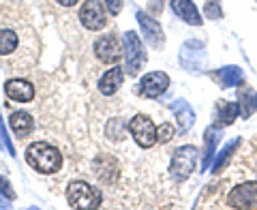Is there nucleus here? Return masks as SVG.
<instances>
[{
    "label": "nucleus",
    "instance_id": "obj_1",
    "mask_svg": "<svg viewBox=\"0 0 257 210\" xmlns=\"http://www.w3.org/2000/svg\"><path fill=\"white\" fill-rule=\"evenodd\" d=\"M26 163L39 174H56L62 167L60 150L47 142H32L26 148Z\"/></svg>",
    "mask_w": 257,
    "mask_h": 210
},
{
    "label": "nucleus",
    "instance_id": "obj_2",
    "mask_svg": "<svg viewBox=\"0 0 257 210\" xmlns=\"http://www.w3.org/2000/svg\"><path fill=\"white\" fill-rule=\"evenodd\" d=\"M197 148L195 146H180L172 152V161H170V176L176 182L187 180L189 176L195 172L197 165Z\"/></svg>",
    "mask_w": 257,
    "mask_h": 210
},
{
    "label": "nucleus",
    "instance_id": "obj_3",
    "mask_svg": "<svg viewBox=\"0 0 257 210\" xmlns=\"http://www.w3.org/2000/svg\"><path fill=\"white\" fill-rule=\"evenodd\" d=\"M225 208H236V210H246V208H257V180L255 178H244L240 184L227 193L225 197Z\"/></svg>",
    "mask_w": 257,
    "mask_h": 210
},
{
    "label": "nucleus",
    "instance_id": "obj_4",
    "mask_svg": "<svg viewBox=\"0 0 257 210\" xmlns=\"http://www.w3.org/2000/svg\"><path fill=\"white\" fill-rule=\"evenodd\" d=\"M67 201L71 208H99L101 193L84 180H73L67 187Z\"/></svg>",
    "mask_w": 257,
    "mask_h": 210
},
{
    "label": "nucleus",
    "instance_id": "obj_5",
    "mask_svg": "<svg viewBox=\"0 0 257 210\" xmlns=\"http://www.w3.org/2000/svg\"><path fill=\"white\" fill-rule=\"evenodd\" d=\"M124 58H126V69L124 71H126L128 77L140 75L142 67L148 60V54H146V50H144L140 37L135 35L133 30L124 32Z\"/></svg>",
    "mask_w": 257,
    "mask_h": 210
},
{
    "label": "nucleus",
    "instance_id": "obj_6",
    "mask_svg": "<svg viewBox=\"0 0 257 210\" xmlns=\"http://www.w3.org/2000/svg\"><path fill=\"white\" fill-rule=\"evenodd\" d=\"M128 131H131L135 144L140 148H152L159 142L157 137V127L152 123V118L148 114H138L128 120Z\"/></svg>",
    "mask_w": 257,
    "mask_h": 210
},
{
    "label": "nucleus",
    "instance_id": "obj_7",
    "mask_svg": "<svg viewBox=\"0 0 257 210\" xmlns=\"http://www.w3.org/2000/svg\"><path fill=\"white\" fill-rule=\"evenodd\" d=\"M79 22L86 30H101L107 24V9L101 0H86L79 9Z\"/></svg>",
    "mask_w": 257,
    "mask_h": 210
},
{
    "label": "nucleus",
    "instance_id": "obj_8",
    "mask_svg": "<svg viewBox=\"0 0 257 210\" xmlns=\"http://www.w3.org/2000/svg\"><path fill=\"white\" fill-rule=\"evenodd\" d=\"M94 54L96 58H99L101 62L105 64H118L120 60H122V45H120L118 37L116 35H103L94 41Z\"/></svg>",
    "mask_w": 257,
    "mask_h": 210
},
{
    "label": "nucleus",
    "instance_id": "obj_9",
    "mask_svg": "<svg viewBox=\"0 0 257 210\" xmlns=\"http://www.w3.org/2000/svg\"><path fill=\"white\" fill-rule=\"evenodd\" d=\"M170 88V75L163 71H152L140 79V94L146 99H159Z\"/></svg>",
    "mask_w": 257,
    "mask_h": 210
},
{
    "label": "nucleus",
    "instance_id": "obj_10",
    "mask_svg": "<svg viewBox=\"0 0 257 210\" xmlns=\"http://www.w3.org/2000/svg\"><path fill=\"white\" fill-rule=\"evenodd\" d=\"M135 18H138V24L142 28V35L146 39V43L152 45L155 50H161V47L165 45V35H163V28H161V24L146 15L144 11H135Z\"/></svg>",
    "mask_w": 257,
    "mask_h": 210
},
{
    "label": "nucleus",
    "instance_id": "obj_11",
    "mask_svg": "<svg viewBox=\"0 0 257 210\" xmlns=\"http://www.w3.org/2000/svg\"><path fill=\"white\" fill-rule=\"evenodd\" d=\"M5 94L13 103H30L35 99V86L28 79H9L5 84Z\"/></svg>",
    "mask_w": 257,
    "mask_h": 210
},
{
    "label": "nucleus",
    "instance_id": "obj_12",
    "mask_svg": "<svg viewBox=\"0 0 257 210\" xmlns=\"http://www.w3.org/2000/svg\"><path fill=\"white\" fill-rule=\"evenodd\" d=\"M180 62L184 64V69H189V71L202 69V64L206 62L204 45L197 41H187L180 50Z\"/></svg>",
    "mask_w": 257,
    "mask_h": 210
},
{
    "label": "nucleus",
    "instance_id": "obj_13",
    "mask_svg": "<svg viewBox=\"0 0 257 210\" xmlns=\"http://www.w3.org/2000/svg\"><path fill=\"white\" fill-rule=\"evenodd\" d=\"M124 73L126 71L122 67H111L109 71H105V75L99 79V92L105 96H114L124 84Z\"/></svg>",
    "mask_w": 257,
    "mask_h": 210
},
{
    "label": "nucleus",
    "instance_id": "obj_14",
    "mask_svg": "<svg viewBox=\"0 0 257 210\" xmlns=\"http://www.w3.org/2000/svg\"><path fill=\"white\" fill-rule=\"evenodd\" d=\"M238 114H240L238 101H234V103H231V101H225V99L216 101V105H214V125L219 127V129L229 127V125L236 120Z\"/></svg>",
    "mask_w": 257,
    "mask_h": 210
},
{
    "label": "nucleus",
    "instance_id": "obj_15",
    "mask_svg": "<svg viewBox=\"0 0 257 210\" xmlns=\"http://www.w3.org/2000/svg\"><path fill=\"white\" fill-rule=\"evenodd\" d=\"M172 9L182 22L191 24V26H202V15H199L197 7L193 5V0H172Z\"/></svg>",
    "mask_w": 257,
    "mask_h": 210
},
{
    "label": "nucleus",
    "instance_id": "obj_16",
    "mask_svg": "<svg viewBox=\"0 0 257 210\" xmlns=\"http://www.w3.org/2000/svg\"><path fill=\"white\" fill-rule=\"evenodd\" d=\"M210 77H212L221 88H231V86L242 84L244 73H242V69H240V67H223V69L212 71Z\"/></svg>",
    "mask_w": 257,
    "mask_h": 210
},
{
    "label": "nucleus",
    "instance_id": "obj_17",
    "mask_svg": "<svg viewBox=\"0 0 257 210\" xmlns=\"http://www.w3.org/2000/svg\"><path fill=\"white\" fill-rule=\"evenodd\" d=\"M170 110L176 114V120H178L180 133H187L189 129L193 127V120H195V112H193V108H191V105L184 101V99H178V101L170 103Z\"/></svg>",
    "mask_w": 257,
    "mask_h": 210
},
{
    "label": "nucleus",
    "instance_id": "obj_18",
    "mask_svg": "<svg viewBox=\"0 0 257 210\" xmlns=\"http://www.w3.org/2000/svg\"><path fill=\"white\" fill-rule=\"evenodd\" d=\"M238 108H240V116L248 118L253 116V112L257 110V92L251 86H242L238 90Z\"/></svg>",
    "mask_w": 257,
    "mask_h": 210
},
{
    "label": "nucleus",
    "instance_id": "obj_19",
    "mask_svg": "<svg viewBox=\"0 0 257 210\" xmlns=\"http://www.w3.org/2000/svg\"><path fill=\"white\" fill-rule=\"evenodd\" d=\"M9 125L18 137H26L32 129H35V118L26 114V112H13L9 116Z\"/></svg>",
    "mask_w": 257,
    "mask_h": 210
},
{
    "label": "nucleus",
    "instance_id": "obj_20",
    "mask_svg": "<svg viewBox=\"0 0 257 210\" xmlns=\"http://www.w3.org/2000/svg\"><path fill=\"white\" fill-rule=\"evenodd\" d=\"M20 47V35L11 28H3L0 30V58L5 56H13Z\"/></svg>",
    "mask_w": 257,
    "mask_h": 210
},
{
    "label": "nucleus",
    "instance_id": "obj_21",
    "mask_svg": "<svg viewBox=\"0 0 257 210\" xmlns=\"http://www.w3.org/2000/svg\"><path fill=\"white\" fill-rule=\"evenodd\" d=\"M242 174H244V178L257 180V137L248 144L242 155Z\"/></svg>",
    "mask_w": 257,
    "mask_h": 210
},
{
    "label": "nucleus",
    "instance_id": "obj_22",
    "mask_svg": "<svg viewBox=\"0 0 257 210\" xmlns=\"http://www.w3.org/2000/svg\"><path fill=\"white\" fill-rule=\"evenodd\" d=\"M204 140H206V150H204V169L210 165V161H212V155H214V150H216V144H219L221 140V133H219V127H210L206 131L204 135Z\"/></svg>",
    "mask_w": 257,
    "mask_h": 210
},
{
    "label": "nucleus",
    "instance_id": "obj_23",
    "mask_svg": "<svg viewBox=\"0 0 257 210\" xmlns=\"http://www.w3.org/2000/svg\"><path fill=\"white\" fill-rule=\"evenodd\" d=\"M238 144H240V140H234V142H229L227 146L221 150V155L216 157V161L212 163V174H219V172H223V169L229 165V161H231V157H234Z\"/></svg>",
    "mask_w": 257,
    "mask_h": 210
},
{
    "label": "nucleus",
    "instance_id": "obj_24",
    "mask_svg": "<svg viewBox=\"0 0 257 210\" xmlns=\"http://www.w3.org/2000/svg\"><path fill=\"white\" fill-rule=\"evenodd\" d=\"M94 169H96V174H99V178L103 182H114L116 176H118V169H116L114 159H109V165L107 167H101V163H94Z\"/></svg>",
    "mask_w": 257,
    "mask_h": 210
},
{
    "label": "nucleus",
    "instance_id": "obj_25",
    "mask_svg": "<svg viewBox=\"0 0 257 210\" xmlns=\"http://www.w3.org/2000/svg\"><path fill=\"white\" fill-rule=\"evenodd\" d=\"M204 13H206V15H208V18H210V20H221V18H223V9H221V3H219V0H210V3L206 5Z\"/></svg>",
    "mask_w": 257,
    "mask_h": 210
},
{
    "label": "nucleus",
    "instance_id": "obj_26",
    "mask_svg": "<svg viewBox=\"0 0 257 210\" xmlns=\"http://www.w3.org/2000/svg\"><path fill=\"white\" fill-rule=\"evenodd\" d=\"M157 137H159V142L161 144H167L174 137V127L170 123H163L159 129H157Z\"/></svg>",
    "mask_w": 257,
    "mask_h": 210
},
{
    "label": "nucleus",
    "instance_id": "obj_27",
    "mask_svg": "<svg viewBox=\"0 0 257 210\" xmlns=\"http://www.w3.org/2000/svg\"><path fill=\"white\" fill-rule=\"evenodd\" d=\"M0 195L3 197H7V199H15V191H13V187H11V182L5 178L3 174H0Z\"/></svg>",
    "mask_w": 257,
    "mask_h": 210
},
{
    "label": "nucleus",
    "instance_id": "obj_28",
    "mask_svg": "<svg viewBox=\"0 0 257 210\" xmlns=\"http://www.w3.org/2000/svg\"><path fill=\"white\" fill-rule=\"evenodd\" d=\"M0 137H3V142H5V148L9 150V155L15 157V148H13V144L9 140V133H7V129H5V123H3V118H0Z\"/></svg>",
    "mask_w": 257,
    "mask_h": 210
},
{
    "label": "nucleus",
    "instance_id": "obj_29",
    "mask_svg": "<svg viewBox=\"0 0 257 210\" xmlns=\"http://www.w3.org/2000/svg\"><path fill=\"white\" fill-rule=\"evenodd\" d=\"M163 7H165V0H148L146 11L152 13V15H161L163 13Z\"/></svg>",
    "mask_w": 257,
    "mask_h": 210
},
{
    "label": "nucleus",
    "instance_id": "obj_30",
    "mask_svg": "<svg viewBox=\"0 0 257 210\" xmlns=\"http://www.w3.org/2000/svg\"><path fill=\"white\" fill-rule=\"evenodd\" d=\"M105 5L111 11V15H118L120 11H122V0H105Z\"/></svg>",
    "mask_w": 257,
    "mask_h": 210
},
{
    "label": "nucleus",
    "instance_id": "obj_31",
    "mask_svg": "<svg viewBox=\"0 0 257 210\" xmlns=\"http://www.w3.org/2000/svg\"><path fill=\"white\" fill-rule=\"evenodd\" d=\"M60 7H75L77 5V0H56Z\"/></svg>",
    "mask_w": 257,
    "mask_h": 210
}]
</instances>
